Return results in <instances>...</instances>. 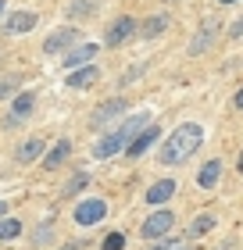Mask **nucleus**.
<instances>
[{
  "instance_id": "nucleus-18",
  "label": "nucleus",
  "mask_w": 243,
  "mask_h": 250,
  "mask_svg": "<svg viewBox=\"0 0 243 250\" xmlns=\"http://www.w3.org/2000/svg\"><path fill=\"white\" fill-rule=\"evenodd\" d=\"M215 225H218V218H215L211 211H207V214H197V218L190 222V229H186V236H190V240H200V236H207V232L215 229Z\"/></svg>"
},
{
  "instance_id": "nucleus-14",
  "label": "nucleus",
  "mask_w": 243,
  "mask_h": 250,
  "mask_svg": "<svg viewBox=\"0 0 243 250\" xmlns=\"http://www.w3.org/2000/svg\"><path fill=\"white\" fill-rule=\"evenodd\" d=\"M157 140H161V129H157L154 122H150L143 132H136V136H133V143L125 146V154H129V157H143V154H147V150H150V146H154Z\"/></svg>"
},
{
  "instance_id": "nucleus-31",
  "label": "nucleus",
  "mask_w": 243,
  "mask_h": 250,
  "mask_svg": "<svg viewBox=\"0 0 243 250\" xmlns=\"http://www.w3.org/2000/svg\"><path fill=\"white\" fill-rule=\"evenodd\" d=\"M61 250H83V243H68V247H61Z\"/></svg>"
},
{
  "instance_id": "nucleus-3",
  "label": "nucleus",
  "mask_w": 243,
  "mask_h": 250,
  "mask_svg": "<svg viewBox=\"0 0 243 250\" xmlns=\"http://www.w3.org/2000/svg\"><path fill=\"white\" fill-rule=\"evenodd\" d=\"M172 229H176V214H172L168 208H154L143 218L140 236H143L147 243H157V240H165V236H172Z\"/></svg>"
},
{
  "instance_id": "nucleus-13",
  "label": "nucleus",
  "mask_w": 243,
  "mask_h": 250,
  "mask_svg": "<svg viewBox=\"0 0 243 250\" xmlns=\"http://www.w3.org/2000/svg\"><path fill=\"white\" fill-rule=\"evenodd\" d=\"M68 157H72V140H68V136H61L54 146H47V154L40 157V165L47 168V172H54V168H61Z\"/></svg>"
},
{
  "instance_id": "nucleus-33",
  "label": "nucleus",
  "mask_w": 243,
  "mask_h": 250,
  "mask_svg": "<svg viewBox=\"0 0 243 250\" xmlns=\"http://www.w3.org/2000/svg\"><path fill=\"white\" fill-rule=\"evenodd\" d=\"M218 4H240V0H218Z\"/></svg>"
},
{
  "instance_id": "nucleus-35",
  "label": "nucleus",
  "mask_w": 243,
  "mask_h": 250,
  "mask_svg": "<svg viewBox=\"0 0 243 250\" xmlns=\"http://www.w3.org/2000/svg\"><path fill=\"white\" fill-rule=\"evenodd\" d=\"M165 4H179V0H165Z\"/></svg>"
},
{
  "instance_id": "nucleus-9",
  "label": "nucleus",
  "mask_w": 243,
  "mask_h": 250,
  "mask_svg": "<svg viewBox=\"0 0 243 250\" xmlns=\"http://www.w3.org/2000/svg\"><path fill=\"white\" fill-rule=\"evenodd\" d=\"M32 111H36V93H32V89H22V93L11 97V107H7L4 125H7V129H11V125H22Z\"/></svg>"
},
{
  "instance_id": "nucleus-32",
  "label": "nucleus",
  "mask_w": 243,
  "mask_h": 250,
  "mask_svg": "<svg viewBox=\"0 0 243 250\" xmlns=\"http://www.w3.org/2000/svg\"><path fill=\"white\" fill-rule=\"evenodd\" d=\"M179 250H193V247H190V243H179Z\"/></svg>"
},
{
  "instance_id": "nucleus-29",
  "label": "nucleus",
  "mask_w": 243,
  "mask_h": 250,
  "mask_svg": "<svg viewBox=\"0 0 243 250\" xmlns=\"http://www.w3.org/2000/svg\"><path fill=\"white\" fill-rule=\"evenodd\" d=\"M236 172L243 175V150H240V157H236Z\"/></svg>"
},
{
  "instance_id": "nucleus-11",
  "label": "nucleus",
  "mask_w": 243,
  "mask_h": 250,
  "mask_svg": "<svg viewBox=\"0 0 243 250\" xmlns=\"http://www.w3.org/2000/svg\"><path fill=\"white\" fill-rule=\"evenodd\" d=\"M172 197H176V179L165 175V179H157V183L143 193V204H147L150 211H154V208H165V204H168Z\"/></svg>"
},
{
  "instance_id": "nucleus-12",
  "label": "nucleus",
  "mask_w": 243,
  "mask_h": 250,
  "mask_svg": "<svg viewBox=\"0 0 243 250\" xmlns=\"http://www.w3.org/2000/svg\"><path fill=\"white\" fill-rule=\"evenodd\" d=\"M222 175H225V161L222 157H211V161H204L200 172H197V186L200 189H215L218 183H222Z\"/></svg>"
},
{
  "instance_id": "nucleus-26",
  "label": "nucleus",
  "mask_w": 243,
  "mask_h": 250,
  "mask_svg": "<svg viewBox=\"0 0 243 250\" xmlns=\"http://www.w3.org/2000/svg\"><path fill=\"white\" fill-rule=\"evenodd\" d=\"M182 240H172V236H165V240H157V243H150V250H179Z\"/></svg>"
},
{
  "instance_id": "nucleus-16",
  "label": "nucleus",
  "mask_w": 243,
  "mask_h": 250,
  "mask_svg": "<svg viewBox=\"0 0 243 250\" xmlns=\"http://www.w3.org/2000/svg\"><path fill=\"white\" fill-rule=\"evenodd\" d=\"M43 154H47V143H43L40 136H29V140L15 150V161L18 165H32V161H40Z\"/></svg>"
},
{
  "instance_id": "nucleus-25",
  "label": "nucleus",
  "mask_w": 243,
  "mask_h": 250,
  "mask_svg": "<svg viewBox=\"0 0 243 250\" xmlns=\"http://www.w3.org/2000/svg\"><path fill=\"white\" fill-rule=\"evenodd\" d=\"M18 93V79H0V100H11Z\"/></svg>"
},
{
  "instance_id": "nucleus-22",
  "label": "nucleus",
  "mask_w": 243,
  "mask_h": 250,
  "mask_svg": "<svg viewBox=\"0 0 243 250\" xmlns=\"http://www.w3.org/2000/svg\"><path fill=\"white\" fill-rule=\"evenodd\" d=\"M86 186H89V175H86V172H79L75 179H68V186H65L61 193H65V197H75V193H83Z\"/></svg>"
},
{
  "instance_id": "nucleus-1",
  "label": "nucleus",
  "mask_w": 243,
  "mask_h": 250,
  "mask_svg": "<svg viewBox=\"0 0 243 250\" xmlns=\"http://www.w3.org/2000/svg\"><path fill=\"white\" fill-rule=\"evenodd\" d=\"M147 125H150V111H136V115H129L122 125H111V129L93 143V157L97 161H111V157L125 154V146L133 143V136L143 132Z\"/></svg>"
},
{
  "instance_id": "nucleus-34",
  "label": "nucleus",
  "mask_w": 243,
  "mask_h": 250,
  "mask_svg": "<svg viewBox=\"0 0 243 250\" xmlns=\"http://www.w3.org/2000/svg\"><path fill=\"white\" fill-rule=\"evenodd\" d=\"M0 15H4V0H0Z\"/></svg>"
},
{
  "instance_id": "nucleus-27",
  "label": "nucleus",
  "mask_w": 243,
  "mask_h": 250,
  "mask_svg": "<svg viewBox=\"0 0 243 250\" xmlns=\"http://www.w3.org/2000/svg\"><path fill=\"white\" fill-rule=\"evenodd\" d=\"M229 40H243V15L233 21V25H229Z\"/></svg>"
},
{
  "instance_id": "nucleus-21",
  "label": "nucleus",
  "mask_w": 243,
  "mask_h": 250,
  "mask_svg": "<svg viewBox=\"0 0 243 250\" xmlns=\"http://www.w3.org/2000/svg\"><path fill=\"white\" fill-rule=\"evenodd\" d=\"M18 236H22V222H18V218H7V214H4V218H0V243L18 240Z\"/></svg>"
},
{
  "instance_id": "nucleus-6",
  "label": "nucleus",
  "mask_w": 243,
  "mask_h": 250,
  "mask_svg": "<svg viewBox=\"0 0 243 250\" xmlns=\"http://www.w3.org/2000/svg\"><path fill=\"white\" fill-rule=\"evenodd\" d=\"M75 43H83V32H79L75 25H61V29H54L47 40H43V54H68L75 47Z\"/></svg>"
},
{
  "instance_id": "nucleus-2",
  "label": "nucleus",
  "mask_w": 243,
  "mask_h": 250,
  "mask_svg": "<svg viewBox=\"0 0 243 250\" xmlns=\"http://www.w3.org/2000/svg\"><path fill=\"white\" fill-rule=\"evenodd\" d=\"M200 143H204V129L197 122H182L165 136V143L157 150V161L161 165H182L186 157H193L200 150Z\"/></svg>"
},
{
  "instance_id": "nucleus-4",
  "label": "nucleus",
  "mask_w": 243,
  "mask_h": 250,
  "mask_svg": "<svg viewBox=\"0 0 243 250\" xmlns=\"http://www.w3.org/2000/svg\"><path fill=\"white\" fill-rule=\"evenodd\" d=\"M125 111H129V100H125L122 93L100 100V104L93 107V115H89V129H111V125H118V118L125 115Z\"/></svg>"
},
{
  "instance_id": "nucleus-24",
  "label": "nucleus",
  "mask_w": 243,
  "mask_h": 250,
  "mask_svg": "<svg viewBox=\"0 0 243 250\" xmlns=\"http://www.w3.org/2000/svg\"><path fill=\"white\" fill-rule=\"evenodd\" d=\"M100 250H125V236L122 232H108L104 243H100Z\"/></svg>"
},
{
  "instance_id": "nucleus-10",
  "label": "nucleus",
  "mask_w": 243,
  "mask_h": 250,
  "mask_svg": "<svg viewBox=\"0 0 243 250\" xmlns=\"http://www.w3.org/2000/svg\"><path fill=\"white\" fill-rule=\"evenodd\" d=\"M97 54H100V47H97V43H75V47L72 50H68V54H61V64L68 68V72H72V68H83V64H93L97 61Z\"/></svg>"
},
{
  "instance_id": "nucleus-17",
  "label": "nucleus",
  "mask_w": 243,
  "mask_h": 250,
  "mask_svg": "<svg viewBox=\"0 0 243 250\" xmlns=\"http://www.w3.org/2000/svg\"><path fill=\"white\" fill-rule=\"evenodd\" d=\"M168 25H172L168 15H147V18L140 21V29H136V32H140L143 40H157V36H165Z\"/></svg>"
},
{
  "instance_id": "nucleus-20",
  "label": "nucleus",
  "mask_w": 243,
  "mask_h": 250,
  "mask_svg": "<svg viewBox=\"0 0 243 250\" xmlns=\"http://www.w3.org/2000/svg\"><path fill=\"white\" fill-rule=\"evenodd\" d=\"M89 15H97V0H72L68 4V18H89Z\"/></svg>"
},
{
  "instance_id": "nucleus-8",
  "label": "nucleus",
  "mask_w": 243,
  "mask_h": 250,
  "mask_svg": "<svg viewBox=\"0 0 243 250\" xmlns=\"http://www.w3.org/2000/svg\"><path fill=\"white\" fill-rule=\"evenodd\" d=\"M36 21H40L36 11H7L4 21H0V32L4 36H25V32L36 29Z\"/></svg>"
},
{
  "instance_id": "nucleus-7",
  "label": "nucleus",
  "mask_w": 243,
  "mask_h": 250,
  "mask_svg": "<svg viewBox=\"0 0 243 250\" xmlns=\"http://www.w3.org/2000/svg\"><path fill=\"white\" fill-rule=\"evenodd\" d=\"M136 29H140V21H136L133 15H118L108 25V32H104V47H122V43H129L133 36H136Z\"/></svg>"
},
{
  "instance_id": "nucleus-19",
  "label": "nucleus",
  "mask_w": 243,
  "mask_h": 250,
  "mask_svg": "<svg viewBox=\"0 0 243 250\" xmlns=\"http://www.w3.org/2000/svg\"><path fill=\"white\" fill-rule=\"evenodd\" d=\"M218 36V21H207V25L200 29V36H197L193 43H190V54H200V50H207V43H211Z\"/></svg>"
},
{
  "instance_id": "nucleus-23",
  "label": "nucleus",
  "mask_w": 243,
  "mask_h": 250,
  "mask_svg": "<svg viewBox=\"0 0 243 250\" xmlns=\"http://www.w3.org/2000/svg\"><path fill=\"white\" fill-rule=\"evenodd\" d=\"M50 240H54V222H43L40 229L32 232V243H36V247H43V243H50Z\"/></svg>"
},
{
  "instance_id": "nucleus-28",
  "label": "nucleus",
  "mask_w": 243,
  "mask_h": 250,
  "mask_svg": "<svg viewBox=\"0 0 243 250\" xmlns=\"http://www.w3.org/2000/svg\"><path fill=\"white\" fill-rule=\"evenodd\" d=\"M233 104H236V107H240V111H243V86H240V89H236V97H233Z\"/></svg>"
},
{
  "instance_id": "nucleus-5",
  "label": "nucleus",
  "mask_w": 243,
  "mask_h": 250,
  "mask_svg": "<svg viewBox=\"0 0 243 250\" xmlns=\"http://www.w3.org/2000/svg\"><path fill=\"white\" fill-rule=\"evenodd\" d=\"M72 218H75V225H83V229L100 225L104 218H108V200H104V197H83V200L75 204Z\"/></svg>"
},
{
  "instance_id": "nucleus-30",
  "label": "nucleus",
  "mask_w": 243,
  "mask_h": 250,
  "mask_svg": "<svg viewBox=\"0 0 243 250\" xmlns=\"http://www.w3.org/2000/svg\"><path fill=\"white\" fill-rule=\"evenodd\" d=\"M7 208H11V204H7V200H0V218L7 214Z\"/></svg>"
},
{
  "instance_id": "nucleus-15",
  "label": "nucleus",
  "mask_w": 243,
  "mask_h": 250,
  "mask_svg": "<svg viewBox=\"0 0 243 250\" xmlns=\"http://www.w3.org/2000/svg\"><path fill=\"white\" fill-rule=\"evenodd\" d=\"M65 83H68V89H89V86H97V83H100V68H97V64L72 68Z\"/></svg>"
}]
</instances>
